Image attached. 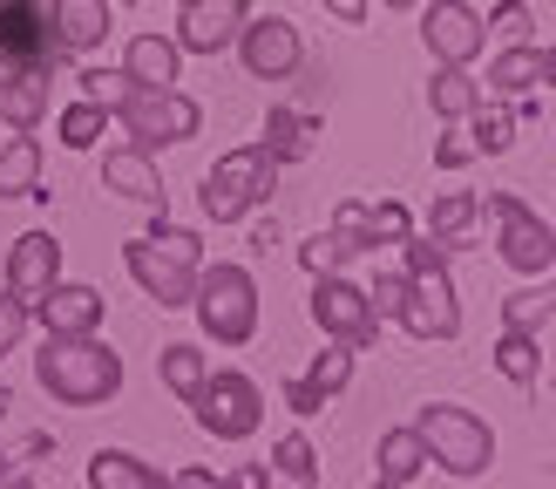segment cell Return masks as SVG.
<instances>
[{
	"label": "cell",
	"instance_id": "6da1fadb",
	"mask_svg": "<svg viewBox=\"0 0 556 489\" xmlns=\"http://www.w3.org/2000/svg\"><path fill=\"white\" fill-rule=\"evenodd\" d=\"M35 374H41V388L54 401L102 408V401H116V388H123V353L109 340H96V334H48Z\"/></svg>",
	"mask_w": 556,
	"mask_h": 489
},
{
	"label": "cell",
	"instance_id": "7a4b0ae2",
	"mask_svg": "<svg viewBox=\"0 0 556 489\" xmlns=\"http://www.w3.org/2000/svg\"><path fill=\"white\" fill-rule=\"evenodd\" d=\"M401 252H407L401 326L414 340H455L462 334V306H455V286H448V244L441 238H401Z\"/></svg>",
	"mask_w": 556,
	"mask_h": 489
},
{
	"label": "cell",
	"instance_id": "3957f363",
	"mask_svg": "<svg viewBox=\"0 0 556 489\" xmlns=\"http://www.w3.org/2000/svg\"><path fill=\"white\" fill-rule=\"evenodd\" d=\"M414 435L428 442V462H441V469L462 476V482L489 476V462H495V428L482 415H468V408H455V401H428L421 415H414Z\"/></svg>",
	"mask_w": 556,
	"mask_h": 489
},
{
	"label": "cell",
	"instance_id": "277c9868",
	"mask_svg": "<svg viewBox=\"0 0 556 489\" xmlns=\"http://www.w3.org/2000/svg\"><path fill=\"white\" fill-rule=\"evenodd\" d=\"M190 306H198L204 334L217 347H244L258 334V279H252V265H211V272H198Z\"/></svg>",
	"mask_w": 556,
	"mask_h": 489
},
{
	"label": "cell",
	"instance_id": "5b68a950",
	"mask_svg": "<svg viewBox=\"0 0 556 489\" xmlns=\"http://www.w3.org/2000/svg\"><path fill=\"white\" fill-rule=\"evenodd\" d=\"M278 184V163L265 143H244L231 156H217L211 171H204V190H198V204L211 225H238V217H252V204H265V190Z\"/></svg>",
	"mask_w": 556,
	"mask_h": 489
},
{
	"label": "cell",
	"instance_id": "8992f818",
	"mask_svg": "<svg viewBox=\"0 0 556 489\" xmlns=\"http://www.w3.org/2000/svg\"><path fill=\"white\" fill-rule=\"evenodd\" d=\"M116 123L129 129V143L156 156V150H170V143H190V136L204 129V109L190 102L184 89H129L116 102Z\"/></svg>",
	"mask_w": 556,
	"mask_h": 489
},
{
	"label": "cell",
	"instance_id": "52a82bcc",
	"mask_svg": "<svg viewBox=\"0 0 556 489\" xmlns=\"http://www.w3.org/2000/svg\"><path fill=\"white\" fill-rule=\"evenodd\" d=\"M190 415H198L204 435H217V442H252L258 422H265V394H258V380L252 374H211L198 394H190Z\"/></svg>",
	"mask_w": 556,
	"mask_h": 489
},
{
	"label": "cell",
	"instance_id": "ba28073f",
	"mask_svg": "<svg viewBox=\"0 0 556 489\" xmlns=\"http://www.w3.org/2000/svg\"><path fill=\"white\" fill-rule=\"evenodd\" d=\"M62 62H68V48L54 41V27H48V14L35 8V0L0 14V82H21V75L54 82Z\"/></svg>",
	"mask_w": 556,
	"mask_h": 489
},
{
	"label": "cell",
	"instance_id": "9c48e42d",
	"mask_svg": "<svg viewBox=\"0 0 556 489\" xmlns=\"http://www.w3.org/2000/svg\"><path fill=\"white\" fill-rule=\"evenodd\" d=\"M489 217H495V252H503L509 272H522V279H536V272L556 265V231L543 225V217L516 198V190H495L489 198Z\"/></svg>",
	"mask_w": 556,
	"mask_h": 489
},
{
	"label": "cell",
	"instance_id": "30bf717a",
	"mask_svg": "<svg viewBox=\"0 0 556 489\" xmlns=\"http://www.w3.org/2000/svg\"><path fill=\"white\" fill-rule=\"evenodd\" d=\"M313 319H319V334H332V340L353 347V353H367L380 340L374 299H367V286H353L346 272H326V279L313 286Z\"/></svg>",
	"mask_w": 556,
	"mask_h": 489
},
{
	"label": "cell",
	"instance_id": "8fae6325",
	"mask_svg": "<svg viewBox=\"0 0 556 489\" xmlns=\"http://www.w3.org/2000/svg\"><path fill=\"white\" fill-rule=\"evenodd\" d=\"M123 265H129V279L143 286L156 306H190V292H198V265H190L184 252H170V244H156L150 231L123 244Z\"/></svg>",
	"mask_w": 556,
	"mask_h": 489
},
{
	"label": "cell",
	"instance_id": "7c38bea8",
	"mask_svg": "<svg viewBox=\"0 0 556 489\" xmlns=\"http://www.w3.org/2000/svg\"><path fill=\"white\" fill-rule=\"evenodd\" d=\"M421 35H428V54L441 68H468L482 54V41H489V21L476 8H462V0H434L428 21H421Z\"/></svg>",
	"mask_w": 556,
	"mask_h": 489
},
{
	"label": "cell",
	"instance_id": "4fadbf2b",
	"mask_svg": "<svg viewBox=\"0 0 556 489\" xmlns=\"http://www.w3.org/2000/svg\"><path fill=\"white\" fill-rule=\"evenodd\" d=\"M244 21H252V0H190L170 41L184 54H225V48H238Z\"/></svg>",
	"mask_w": 556,
	"mask_h": 489
},
{
	"label": "cell",
	"instance_id": "5bb4252c",
	"mask_svg": "<svg viewBox=\"0 0 556 489\" xmlns=\"http://www.w3.org/2000/svg\"><path fill=\"white\" fill-rule=\"evenodd\" d=\"M238 54H244V68H252L258 82H286V75H299V62H305V48H299V27H292L286 14L244 21Z\"/></svg>",
	"mask_w": 556,
	"mask_h": 489
},
{
	"label": "cell",
	"instance_id": "9a60e30c",
	"mask_svg": "<svg viewBox=\"0 0 556 489\" xmlns=\"http://www.w3.org/2000/svg\"><path fill=\"white\" fill-rule=\"evenodd\" d=\"M62 279V238L54 231H27L14 238V252H8V299H21V306H35V299Z\"/></svg>",
	"mask_w": 556,
	"mask_h": 489
},
{
	"label": "cell",
	"instance_id": "2e32d148",
	"mask_svg": "<svg viewBox=\"0 0 556 489\" xmlns=\"http://www.w3.org/2000/svg\"><path fill=\"white\" fill-rule=\"evenodd\" d=\"M102 306L109 299L96 292V286H81V279H54L35 306H27V319H41L48 334H96L102 326Z\"/></svg>",
	"mask_w": 556,
	"mask_h": 489
},
{
	"label": "cell",
	"instance_id": "e0dca14e",
	"mask_svg": "<svg viewBox=\"0 0 556 489\" xmlns=\"http://www.w3.org/2000/svg\"><path fill=\"white\" fill-rule=\"evenodd\" d=\"M48 27H54V41H62L68 54H89V48L109 41L116 8H109V0H54V8H48Z\"/></svg>",
	"mask_w": 556,
	"mask_h": 489
},
{
	"label": "cell",
	"instance_id": "ac0fdd59",
	"mask_svg": "<svg viewBox=\"0 0 556 489\" xmlns=\"http://www.w3.org/2000/svg\"><path fill=\"white\" fill-rule=\"evenodd\" d=\"M332 225L359 231V244L374 252V244H401V238H414V211H407L401 198H380V204H359V198H346Z\"/></svg>",
	"mask_w": 556,
	"mask_h": 489
},
{
	"label": "cell",
	"instance_id": "d6986e66",
	"mask_svg": "<svg viewBox=\"0 0 556 489\" xmlns=\"http://www.w3.org/2000/svg\"><path fill=\"white\" fill-rule=\"evenodd\" d=\"M102 184L116 190V198H129V204L163 211V177H156V163L136 150V143H123V150H109V156H102Z\"/></svg>",
	"mask_w": 556,
	"mask_h": 489
},
{
	"label": "cell",
	"instance_id": "ffe728a7",
	"mask_svg": "<svg viewBox=\"0 0 556 489\" xmlns=\"http://www.w3.org/2000/svg\"><path fill=\"white\" fill-rule=\"evenodd\" d=\"M177 68H184V48L170 35H136L123 54V75L136 89H177Z\"/></svg>",
	"mask_w": 556,
	"mask_h": 489
},
{
	"label": "cell",
	"instance_id": "44dd1931",
	"mask_svg": "<svg viewBox=\"0 0 556 489\" xmlns=\"http://www.w3.org/2000/svg\"><path fill=\"white\" fill-rule=\"evenodd\" d=\"M374 482H387V489H407L414 476H421L428 469V442H421V435H414V422L407 428H387L380 435V462H374Z\"/></svg>",
	"mask_w": 556,
	"mask_h": 489
},
{
	"label": "cell",
	"instance_id": "7402d4cb",
	"mask_svg": "<svg viewBox=\"0 0 556 489\" xmlns=\"http://www.w3.org/2000/svg\"><path fill=\"white\" fill-rule=\"evenodd\" d=\"M89 489H170V476H156L143 455L129 449H96L89 462Z\"/></svg>",
	"mask_w": 556,
	"mask_h": 489
},
{
	"label": "cell",
	"instance_id": "603a6c76",
	"mask_svg": "<svg viewBox=\"0 0 556 489\" xmlns=\"http://www.w3.org/2000/svg\"><path fill=\"white\" fill-rule=\"evenodd\" d=\"M313 143H319V123L313 116H299V109H271V116H265V150H271V163L313 156Z\"/></svg>",
	"mask_w": 556,
	"mask_h": 489
},
{
	"label": "cell",
	"instance_id": "cb8c5ba5",
	"mask_svg": "<svg viewBox=\"0 0 556 489\" xmlns=\"http://www.w3.org/2000/svg\"><path fill=\"white\" fill-rule=\"evenodd\" d=\"M265 489H319V455L305 435H278L271 442V482Z\"/></svg>",
	"mask_w": 556,
	"mask_h": 489
},
{
	"label": "cell",
	"instance_id": "d4e9b609",
	"mask_svg": "<svg viewBox=\"0 0 556 489\" xmlns=\"http://www.w3.org/2000/svg\"><path fill=\"white\" fill-rule=\"evenodd\" d=\"M367 244H359V231H346V225H332V231H313L299 244V265L313 272V279H326V272H346Z\"/></svg>",
	"mask_w": 556,
	"mask_h": 489
},
{
	"label": "cell",
	"instance_id": "484cf974",
	"mask_svg": "<svg viewBox=\"0 0 556 489\" xmlns=\"http://www.w3.org/2000/svg\"><path fill=\"white\" fill-rule=\"evenodd\" d=\"M428 102H434L441 123H468V116L482 109V82L468 75V68H441V75L428 82Z\"/></svg>",
	"mask_w": 556,
	"mask_h": 489
},
{
	"label": "cell",
	"instance_id": "4316f807",
	"mask_svg": "<svg viewBox=\"0 0 556 489\" xmlns=\"http://www.w3.org/2000/svg\"><path fill=\"white\" fill-rule=\"evenodd\" d=\"M156 374H163V388H170V394L190 401V394H198L204 380H211V353H198L190 340H170V347L156 353Z\"/></svg>",
	"mask_w": 556,
	"mask_h": 489
},
{
	"label": "cell",
	"instance_id": "83f0119b",
	"mask_svg": "<svg viewBox=\"0 0 556 489\" xmlns=\"http://www.w3.org/2000/svg\"><path fill=\"white\" fill-rule=\"evenodd\" d=\"M41 190V143L35 136H14L0 150V198H35Z\"/></svg>",
	"mask_w": 556,
	"mask_h": 489
},
{
	"label": "cell",
	"instance_id": "f1b7e54d",
	"mask_svg": "<svg viewBox=\"0 0 556 489\" xmlns=\"http://www.w3.org/2000/svg\"><path fill=\"white\" fill-rule=\"evenodd\" d=\"M476 217H482V198H476V190H441V198H434V211H428V238H441V244L455 252V244H462V231L476 225Z\"/></svg>",
	"mask_w": 556,
	"mask_h": 489
},
{
	"label": "cell",
	"instance_id": "f546056e",
	"mask_svg": "<svg viewBox=\"0 0 556 489\" xmlns=\"http://www.w3.org/2000/svg\"><path fill=\"white\" fill-rule=\"evenodd\" d=\"M489 89H495V96H530V89H536V48H530V41H509V48L489 62Z\"/></svg>",
	"mask_w": 556,
	"mask_h": 489
},
{
	"label": "cell",
	"instance_id": "4dcf8cb0",
	"mask_svg": "<svg viewBox=\"0 0 556 489\" xmlns=\"http://www.w3.org/2000/svg\"><path fill=\"white\" fill-rule=\"evenodd\" d=\"M495 367H503L516 388H536V374H543V347H536V334H516V326H503V340H495Z\"/></svg>",
	"mask_w": 556,
	"mask_h": 489
},
{
	"label": "cell",
	"instance_id": "1f68e13d",
	"mask_svg": "<svg viewBox=\"0 0 556 489\" xmlns=\"http://www.w3.org/2000/svg\"><path fill=\"white\" fill-rule=\"evenodd\" d=\"M549 313H556V286H522L503 299V326H516V334H543Z\"/></svg>",
	"mask_w": 556,
	"mask_h": 489
},
{
	"label": "cell",
	"instance_id": "d6a6232c",
	"mask_svg": "<svg viewBox=\"0 0 556 489\" xmlns=\"http://www.w3.org/2000/svg\"><path fill=\"white\" fill-rule=\"evenodd\" d=\"M54 129H62V143H68V150H96V143H102V129H109V109L81 96V102L62 109V123H54Z\"/></svg>",
	"mask_w": 556,
	"mask_h": 489
},
{
	"label": "cell",
	"instance_id": "836d02e7",
	"mask_svg": "<svg viewBox=\"0 0 556 489\" xmlns=\"http://www.w3.org/2000/svg\"><path fill=\"white\" fill-rule=\"evenodd\" d=\"M353 361H359V353L332 340V353H319V361H313V374H299V380H305V388H313L319 401H332V394H340L346 380H353Z\"/></svg>",
	"mask_w": 556,
	"mask_h": 489
},
{
	"label": "cell",
	"instance_id": "e575fe53",
	"mask_svg": "<svg viewBox=\"0 0 556 489\" xmlns=\"http://www.w3.org/2000/svg\"><path fill=\"white\" fill-rule=\"evenodd\" d=\"M476 156H503L516 143V109H476Z\"/></svg>",
	"mask_w": 556,
	"mask_h": 489
},
{
	"label": "cell",
	"instance_id": "d590c367",
	"mask_svg": "<svg viewBox=\"0 0 556 489\" xmlns=\"http://www.w3.org/2000/svg\"><path fill=\"white\" fill-rule=\"evenodd\" d=\"M136 89V82L123 75V68H89V75H81V96H89V102H102L109 109V116H116V102Z\"/></svg>",
	"mask_w": 556,
	"mask_h": 489
},
{
	"label": "cell",
	"instance_id": "8d00e7d4",
	"mask_svg": "<svg viewBox=\"0 0 556 489\" xmlns=\"http://www.w3.org/2000/svg\"><path fill=\"white\" fill-rule=\"evenodd\" d=\"M530 27H536V14L522 8V0H503V8L489 14V35H503V41H530Z\"/></svg>",
	"mask_w": 556,
	"mask_h": 489
},
{
	"label": "cell",
	"instance_id": "74e56055",
	"mask_svg": "<svg viewBox=\"0 0 556 489\" xmlns=\"http://www.w3.org/2000/svg\"><path fill=\"white\" fill-rule=\"evenodd\" d=\"M367 299H374V313H380V319H401V306H407V272H380Z\"/></svg>",
	"mask_w": 556,
	"mask_h": 489
},
{
	"label": "cell",
	"instance_id": "f35d334b",
	"mask_svg": "<svg viewBox=\"0 0 556 489\" xmlns=\"http://www.w3.org/2000/svg\"><path fill=\"white\" fill-rule=\"evenodd\" d=\"M21 334H27V306L0 292V353H14V347H21Z\"/></svg>",
	"mask_w": 556,
	"mask_h": 489
},
{
	"label": "cell",
	"instance_id": "ab89813d",
	"mask_svg": "<svg viewBox=\"0 0 556 489\" xmlns=\"http://www.w3.org/2000/svg\"><path fill=\"white\" fill-rule=\"evenodd\" d=\"M156 244H170V252H184L190 265H198V231H184V225H163V211H156V225H150Z\"/></svg>",
	"mask_w": 556,
	"mask_h": 489
},
{
	"label": "cell",
	"instance_id": "60d3db41",
	"mask_svg": "<svg viewBox=\"0 0 556 489\" xmlns=\"http://www.w3.org/2000/svg\"><path fill=\"white\" fill-rule=\"evenodd\" d=\"M434 163H441V171H462V163H476V143H468V136H441Z\"/></svg>",
	"mask_w": 556,
	"mask_h": 489
},
{
	"label": "cell",
	"instance_id": "b9f144b4",
	"mask_svg": "<svg viewBox=\"0 0 556 489\" xmlns=\"http://www.w3.org/2000/svg\"><path fill=\"white\" fill-rule=\"evenodd\" d=\"M286 408H292V415H319L326 401H319L313 388H305V380H286Z\"/></svg>",
	"mask_w": 556,
	"mask_h": 489
},
{
	"label": "cell",
	"instance_id": "7bdbcfd3",
	"mask_svg": "<svg viewBox=\"0 0 556 489\" xmlns=\"http://www.w3.org/2000/svg\"><path fill=\"white\" fill-rule=\"evenodd\" d=\"M170 489H225V476H211V469H184V476H170Z\"/></svg>",
	"mask_w": 556,
	"mask_h": 489
},
{
	"label": "cell",
	"instance_id": "ee69618b",
	"mask_svg": "<svg viewBox=\"0 0 556 489\" xmlns=\"http://www.w3.org/2000/svg\"><path fill=\"white\" fill-rule=\"evenodd\" d=\"M225 489H265V469H258V462H244L238 476H225Z\"/></svg>",
	"mask_w": 556,
	"mask_h": 489
},
{
	"label": "cell",
	"instance_id": "f6af8a7d",
	"mask_svg": "<svg viewBox=\"0 0 556 489\" xmlns=\"http://www.w3.org/2000/svg\"><path fill=\"white\" fill-rule=\"evenodd\" d=\"M326 14H340V21H367V0H326Z\"/></svg>",
	"mask_w": 556,
	"mask_h": 489
},
{
	"label": "cell",
	"instance_id": "bcb514c9",
	"mask_svg": "<svg viewBox=\"0 0 556 489\" xmlns=\"http://www.w3.org/2000/svg\"><path fill=\"white\" fill-rule=\"evenodd\" d=\"M536 82H549V89H556V41L536 54Z\"/></svg>",
	"mask_w": 556,
	"mask_h": 489
},
{
	"label": "cell",
	"instance_id": "7dc6e473",
	"mask_svg": "<svg viewBox=\"0 0 556 489\" xmlns=\"http://www.w3.org/2000/svg\"><path fill=\"white\" fill-rule=\"evenodd\" d=\"M0 489H35V482H27V476H8V482H0Z\"/></svg>",
	"mask_w": 556,
	"mask_h": 489
},
{
	"label": "cell",
	"instance_id": "c3c4849f",
	"mask_svg": "<svg viewBox=\"0 0 556 489\" xmlns=\"http://www.w3.org/2000/svg\"><path fill=\"white\" fill-rule=\"evenodd\" d=\"M387 8H401V14H407V8H421V0H387Z\"/></svg>",
	"mask_w": 556,
	"mask_h": 489
},
{
	"label": "cell",
	"instance_id": "681fc988",
	"mask_svg": "<svg viewBox=\"0 0 556 489\" xmlns=\"http://www.w3.org/2000/svg\"><path fill=\"white\" fill-rule=\"evenodd\" d=\"M8 408H14V394H8V388H0V415H8Z\"/></svg>",
	"mask_w": 556,
	"mask_h": 489
},
{
	"label": "cell",
	"instance_id": "f907efd6",
	"mask_svg": "<svg viewBox=\"0 0 556 489\" xmlns=\"http://www.w3.org/2000/svg\"><path fill=\"white\" fill-rule=\"evenodd\" d=\"M8 8H27V0H0V14H8Z\"/></svg>",
	"mask_w": 556,
	"mask_h": 489
},
{
	"label": "cell",
	"instance_id": "816d5d0a",
	"mask_svg": "<svg viewBox=\"0 0 556 489\" xmlns=\"http://www.w3.org/2000/svg\"><path fill=\"white\" fill-rule=\"evenodd\" d=\"M0 476H8V462H0Z\"/></svg>",
	"mask_w": 556,
	"mask_h": 489
},
{
	"label": "cell",
	"instance_id": "f5cc1de1",
	"mask_svg": "<svg viewBox=\"0 0 556 489\" xmlns=\"http://www.w3.org/2000/svg\"><path fill=\"white\" fill-rule=\"evenodd\" d=\"M109 8H123V0H109Z\"/></svg>",
	"mask_w": 556,
	"mask_h": 489
},
{
	"label": "cell",
	"instance_id": "db71d44e",
	"mask_svg": "<svg viewBox=\"0 0 556 489\" xmlns=\"http://www.w3.org/2000/svg\"><path fill=\"white\" fill-rule=\"evenodd\" d=\"M374 489H387V482H374Z\"/></svg>",
	"mask_w": 556,
	"mask_h": 489
},
{
	"label": "cell",
	"instance_id": "11a10c76",
	"mask_svg": "<svg viewBox=\"0 0 556 489\" xmlns=\"http://www.w3.org/2000/svg\"><path fill=\"white\" fill-rule=\"evenodd\" d=\"M184 8H190V0H184Z\"/></svg>",
	"mask_w": 556,
	"mask_h": 489
}]
</instances>
